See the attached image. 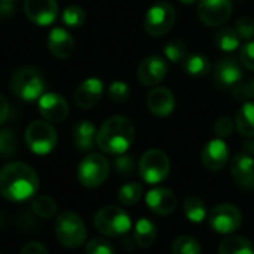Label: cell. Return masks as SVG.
I'll list each match as a JSON object with an SVG mask.
<instances>
[{
	"label": "cell",
	"instance_id": "obj_43",
	"mask_svg": "<svg viewBox=\"0 0 254 254\" xmlns=\"http://www.w3.org/2000/svg\"><path fill=\"white\" fill-rule=\"evenodd\" d=\"M7 118H9V104L7 100L0 94V125H3Z\"/></svg>",
	"mask_w": 254,
	"mask_h": 254
},
{
	"label": "cell",
	"instance_id": "obj_28",
	"mask_svg": "<svg viewBox=\"0 0 254 254\" xmlns=\"http://www.w3.org/2000/svg\"><path fill=\"white\" fill-rule=\"evenodd\" d=\"M240 43H241V39H240L238 33L235 31V28L223 27L216 34V45L225 52L235 51L237 48H240Z\"/></svg>",
	"mask_w": 254,
	"mask_h": 254
},
{
	"label": "cell",
	"instance_id": "obj_19",
	"mask_svg": "<svg viewBox=\"0 0 254 254\" xmlns=\"http://www.w3.org/2000/svg\"><path fill=\"white\" fill-rule=\"evenodd\" d=\"M146 204L156 216H168L176 211L177 198L174 192L167 188H155L147 192Z\"/></svg>",
	"mask_w": 254,
	"mask_h": 254
},
{
	"label": "cell",
	"instance_id": "obj_6",
	"mask_svg": "<svg viewBox=\"0 0 254 254\" xmlns=\"http://www.w3.org/2000/svg\"><path fill=\"white\" fill-rule=\"evenodd\" d=\"M25 144L27 147L39 156L51 153L57 143H58V134L51 122L46 121H34L31 122L25 129Z\"/></svg>",
	"mask_w": 254,
	"mask_h": 254
},
{
	"label": "cell",
	"instance_id": "obj_22",
	"mask_svg": "<svg viewBox=\"0 0 254 254\" xmlns=\"http://www.w3.org/2000/svg\"><path fill=\"white\" fill-rule=\"evenodd\" d=\"M73 140L80 152H88L97 144V129L92 122L82 121L77 122L73 128Z\"/></svg>",
	"mask_w": 254,
	"mask_h": 254
},
{
	"label": "cell",
	"instance_id": "obj_45",
	"mask_svg": "<svg viewBox=\"0 0 254 254\" xmlns=\"http://www.w3.org/2000/svg\"><path fill=\"white\" fill-rule=\"evenodd\" d=\"M180 3H183V4H193V3H196L198 0H179Z\"/></svg>",
	"mask_w": 254,
	"mask_h": 254
},
{
	"label": "cell",
	"instance_id": "obj_35",
	"mask_svg": "<svg viewBox=\"0 0 254 254\" xmlns=\"http://www.w3.org/2000/svg\"><path fill=\"white\" fill-rule=\"evenodd\" d=\"M131 89L129 86L122 80H115L107 88V95L113 103H125L129 98Z\"/></svg>",
	"mask_w": 254,
	"mask_h": 254
},
{
	"label": "cell",
	"instance_id": "obj_33",
	"mask_svg": "<svg viewBox=\"0 0 254 254\" xmlns=\"http://www.w3.org/2000/svg\"><path fill=\"white\" fill-rule=\"evenodd\" d=\"M165 57L168 61L171 63H183V60L186 58L188 55V46H186V42H183L182 39H174L171 42H168L165 45Z\"/></svg>",
	"mask_w": 254,
	"mask_h": 254
},
{
	"label": "cell",
	"instance_id": "obj_39",
	"mask_svg": "<svg viewBox=\"0 0 254 254\" xmlns=\"http://www.w3.org/2000/svg\"><path fill=\"white\" fill-rule=\"evenodd\" d=\"M235 31L238 33L240 39L249 40L254 36V19L249 18V16H243L237 21L235 25Z\"/></svg>",
	"mask_w": 254,
	"mask_h": 254
},
{
	"label": "cell",
	"instance_id": "obj_42",
	"mask_svg": "<svg viewBox=\"0 0 254 254\" xmlns=\"http://www.w3.org/2000/svg\"><path fill=\"white\" fill-rule=\"evenodd\" d=\"M19 254H48L46 247L39 243V241H31V243H27L22 249Z\"/></svg>",
	"mask_w": 254,
	"mask_h": 254
},
{
	"label": "cell",
	"instance_id": "obj_18",
	"mask_svg": "<svg viewBox=\"0 0 254 254\" xmlns=\"http://www.w3.org/2000/svg\"><path fill=\"white\" fill-rule=\"evenodd\" d=\"M231 176L234 182L243 189L254 188V161L252 155L243 152L231 161Z\"/></svg>",
	"mask_w": 254,
	"mask_h": 254
},
{
	"label": "cell",
	"instance_id": "obj_32",
	"mask_svg": "<svg viewBox=\"0 0 254 254\" xmlns=\"http://www.w3.org/2000/svg\"><path fill=\"white\" fill-rule=\"evenodd\" d=\"M171 252L173 254H202L198 240H195L193 237H189V235L179 237L173 243Z\"/></svg>",
	"mask_w": 254,
	"mask_h": 254
},
{
	"label": "cell",
	"instance_id": "obj_21",
	"mask_svg": "<svg viewBox=\"0 0 254 254\" xmlns=\"http://www.w3.org/2000/svg\"><path fill=\"white\" fill-rule=\"evenodd\" d=\"M48 49L55 58L65 60L74 51V39L65 28L55 27L48 34Z\"/></svg>",
	"mask_w": 254,
	"mask_h": 254
},
{
	"label": "cell",
	"instance_id": "obj_37",
	"mask_svg": "<svg viewBox=\"0 0 254 254\" xmlns=\"http://www.w3.org/2000/svg\"><path fill=\"white\" fill-rule=\"evenodd\" d=\"M113 165H115L116 173H119L121 176H132L134 171H135L134 156L127 155V153L118 155V158L115 159V164Z\"/></svg>",
	"mask_w": 254,
	"mask_h": 254
},
{
	"label": "cell",
	"instance_id": "obj_26",
	"mask_svg": "<svg viewBox=\"0 0 254 254\" xmlns=\"http://www.w3.org/2000/svg\"><path fill=\"white\" fill-rule=\"evenodd\" d=\"M156 235H158L156 226L149 219H140L135 223V228H134V240H135V243H137L138 247L149 249L155 243Z\"/></svg>",
	"mask_w": 254,
	"mask_h": 254
},
{
	"label": "cell",
	"instance_id": "obj_41",
	"mask_svg": "<svg viewBox=\"0 0 254 254\" xmlns=\"http://www.w3.org/2000/svg\"><path fill=\"white\" fill-rule=\"evenodd\" d=\"M240 58H241V64L246 68L254 71V42H250L241 48Z\"/></svg>",
	"mask_w": 254,
	"mask_h": 254
},
{
	"label": "cell",
	"instance_id": "obj_27",
	"mask_svg": "<svg viewBox=\"0 0 254 254\" xmlns=\"http://www.w3.org/2000/svg\"><path fill=\"white\" fill-rule=\"evenodd\" d=\"M183 211L192 223H201L207 217V207L198 196H186L183 201Z\"/></svg>",
	"mask_w": 254,
	"mask_h": 254
},
{
	"label": "cell",
	"instance_id": "obj_9",
	"mask_svg": "<svg viewBox=\"0 0 254 254\" xmlns=\"http://www.w3.org/2000/svg\"><path fill=\"white\" fill-rule=\"evenodd\" d=\"M110 173L109 161L100 153H91L77 167V180L83 188L94 189L101 186Z\"/></svg>",
	"mask_w": 254,
	"mask_h": 254
},
{
	"label": "cell",
	"instance_id": "obj_24",
	"mask_svg": "<svg viewBox=\"0 0 254 254\" xmlns=\"http://www.w3.org/2000/svg\"><path fill=\"white\" fill-rule=\"evenodd\" d=\"M235 127L238 132L247 138L254 137V101L244 103L235 118Z\"/></svg>",
	"mask_w": 254,
	"mask_h": 254
},
{
	"label": "cell",
	"instance_id": "obj_3",
	"mask_svg": "<svg viewBox=\"0 0 254 254\" xmlns=\"http://www.w3.org/2000/svg\"><path fill=\"white\" fill-rule=\"evenodd\" d=\"M10 89L22 101H36L45 94L46 82L37 68L19 67L10 77Z\"/></svg>",
	"mask_w": 254,
	"mask_h": 254
},
{
	"label": "cell",
	"instance_id": "obj_7",
	"mask_svg": "<svg viewBox=\"0 0 254 254\" xmlns=\"http://www.w3.org/2000/svg\"><path fill=\"white\" fill-rule=\"evenodd\" d=\"M170 159L165 152L159 149H150L143 153L138 161V174L149 185H156L165 180L170 174Z\"/></svg>",
	"mask_w": 254,
	"mask_h": 254
},
{
	"label": "cell",
	"instance_id": "obj_12",
	"mask_svg": "<svg viewBox=\"0 0 254 254\" xmlns=\"http://www.w3.org/2000/svg\"><path fill=\"white\" fill-rule=\"evenodd\" d=\"M24 12L36 25L48 27L57 21L60 7L57 0H24Z\"/></svg>",
	"mask_w": 254,
	"mask_h": 254
},
{
	"label": "cell",
	"instance_id": "obj_38",
	"mask_svg": "<svg viewBox=\"0 0 254 254\" xmlns=\"http://www.w3.org/2000/svg\"><path fill=\"white\" fill-rule=\"evenodd\" d=\"M86 254H115L113 246L104 238H92L85 247Z\"/></svg>",
	"mask_w": 254,
	"mask_h": 254
},
{
	"label": "cell",
	"instance_id": "obj_40",
	"mask_svg": "<svg viewBox=\"0 0 254 254\" xmlns=\"http://www.w3.org/2000/svg\"><path fill=\"white\" fill-rule=\"evenodd\" d=\"M234 131V122L231 118L228 116H222L216 121L214 124V132L217 135V138H228Z\"/></svg>",
	"mask_w": 254,
	"mask_h": 254
},
{
	"label": "cell",
	"instance_id": "obj_4",
	"mask_svg": "<svg viewBox=\"0 0 254 254\" xmlns=\"http://www.w3.org/2000/svg\"><path fill=\"white\" fill-rule=\"evenodd\" d=\"M95 229L106 237H122L131 229V219L128 213L116 205H107L97 211L94 217Z\"/></svg>",
	"mask_w": 254,
	"mask_h": 254
},
{
	"label": "cell",
	"instance_id": "obj_25",
	"mask_svg": "<svg viewBox=\"0 0 254 254\" xmlns=\"http://www.w3.org/2000/svg\"><path fill=\"white\" fill-rule=\"evenodd\" d=\"M219 254H254V247L246 237L231 235L220 243Z\"/></svg>",
	"mask_w": 254,
	"mask_h": 254
},
{
	"label": "cell",
	"instance_id": "obj_23",
	"mask_svg": "<svg viewBox=\"0 0 254 254\" xmlns=\"http://www.w3.org/2000/svg\"><path fill=\"white\" fill-rule=\"evenodd\" d=\"M182 65L183 70L193 77H202L211 71V63L202 54H188Z\"/></svg>",
	"mask_w": 254,
	"mask_h": 254
},
{
	"label": "cell",
	"instance_id": "obj_13",
	"mask_svg": "<svg viewBox=\"0 0 254 254\" xmlns=\"http://www.w3.org/2000/svg\"><path fill=\"white\" fill-rule=\"evenodd\" d=\"M37 101L39 112L46 122L60 124L68 115V104L65 98L57 92H45Z\"/></svg>",
	"mask_w": 254,
	"mask_h": 254
},
{
	"label": "cell",
	"instance_id": "obj_30",
	"mask_svg": "<svg viewBox=\"0 0 254 254\" xmlns=\"http://www.w3.org/2000/svg\"><path fill=\"white\" fill-rule=\"evenodd\" d=\"M61 21L65 27L70 28H77L82 27L86 21V13L83 10V7L77 6V4H71L67 6L63 13H61Z\"/></svg>",
	"mask_w": 254,
	"mask_h": 254
},
{
	"label": "cell",
	"instance_id": "obj_31",
	"mask_svg": "<svg viewBox=\"0 0 254 254\" xmlns=\"http://www.w3.org/2000/svg\"><path fill=\"white\" fill-rule=\"evenodd\" d=\"M141 196H143V186L135 182L124 185L118 192V199L124 205H134L140 201Z\"/></svg>",
	"mask_w": 254,
	"mask_h": 254
},
{
	"label": "cell",
	"instance_id": "obj_2",
	"mask_svg": "<svg viewBox=\"0 0 254 254\" xmlns=\"http://www.w3.org/2000/svg\"><path fill=\"white\" fill-rule=\"evenodd\" d=\"M135 127L127 116H110L97 131V146L109 155H122L132 146Z\"/></svg>",
	"mask_w": 254,
	"mask_h": 254
},
{
	"label": "cell",
	"instance_id": "obj_8",
	"mask_svg": "<svg viewBox=\"0 0 254 254\" xmlns=\"http://www.w3.org/2000/svg\"><path fill=\"white\" fill-rule=\"evenodd\" d=\"M176 22V7L167 1L159 0L149 7L144 16V30L153 37L167 34Z\"/></svg>",
	"mask_w": 254,
	"mask_h": 254
},
{
	"label": "cell",
	"instance_id": "obj_46",
	"mask_svg": "<svg viewBox=\"0 0 254 254\" xmlns=\"http://www.w3.org/2000/svg\"><path fill=\"white\" fill-rule=\"evenodd\" d=\"M0 1H7V3H15V1H18V0H0Z\"/></svg>",
	"mask_w": 254,
	"mask_h": 254
},
{
	"label": "cell",
	"instance_id": "obj_14",
	"mask_svg": "<svg viewBox=\"0 0 254 254\" xmlns=\"http://www.w3.org/2000/svg\"><path fill=\"white\" fill-rule=\"evenodd\" d=\"M104 94V83L98 77H88L85 79L74 91L73 100L74 104L83 110L92 109L98 104Z\"/></svg>",
	"mask_w": 254,
	"mask_h": 254
},
{
	"label": "cell",
	"instance_id": "obj_5",
	"mask_svg": "<svg viewBox=\"0 0 254 254\" xmlns=\"http://www.w3.org/2000/svg\"><path fill=\"white\" fill-rule=\"evenodd\" d=\"M86 226L73 211H63L55 222L57 240L65 249H77L86 240Z\"/></svg>",
	"mask_w": 254,
	"mask_h": 254
},
{
	"label": "cell",
	"instance_id": "obj_36",
	"mask_svg": "<svg viewBox=\"0 0 254 254\" xmlns=\"http://www.w3.org/2000/svg\"><path fill=\"white\" fill-rule=\"evenodd\" d=\"M232 95L237 101H254V79L249 82H240L232 89Z\"/></svg>",
	"mask_w": 254,
	"mask_h": 254
},
{
	"label": "cell",
	"instance_id": "obj_44",
	"mask_svg": "<svg viewBox=\"0 0 254 254\" xmlns=\"http://www.w3.org/2000/svg\"><path fill=\"white\" fill-rule=\"evenodd\" d=\"M244 152L249 155L254 153V140H249L247 143H244Z\"/></svg>",
	"mask_w": 254,
	"mask_h": 254
},
{
	"label": "cell",
	"instance_id": "obj_20",
	"mask_svg": "<svg viewBox=\"0 0 254 254\" xmlns=\"http://www.w3.org/2000/svg\"><path fill=\"white\" fill-rule=\"evenodd\" d=\"M147 107L149 110L159 118H167L173 113L176 107L174 94L164 86H158L152 89L147 95Z\"/></svg>",
	"mask_w": 254,
	"mask_h": 254
},
{
	"label": "cell",
	"instance_id": "obj_10",
	"mask_svg": "<svg viewBox=\"0 0 254 254\" xmlns=\"http://www.w3.org/2000/svg\"><path fill=\"white\" fill-rule=\"evenodd\" d=\"M243 223V214L234 204H219L208 214V225L220 235L237 232Z\"/></svg>",
	"mask_w": 254,
	"mask_h": 254
},
{
	"label": "cell",
	"instance_id": "obj_11",
	"mask_svg": "<svg viewBox=\"0 0 254 254\" xmlns=\"http://www.w3.org/2000/svg\"><path fill=\"white\" fill-rule=\"evenodd\" d=\"M232 15L231 0H199L198 16L208 27L225 24Z\"/></svg>",
	"mask_w": 254,
	"mask_h": 254
},
{
	"label": "cell",
	"instance_id": "obj_17",
	"mask_svg": "<svg viewBox=\"0 0 254 254\" xmlns=\"http://www.w3.org/2000/svg\"><path fill=\"white\" fill-rule=\"evenodd\" d=\"M213 76L217 86L234 88L240 82H243L244 73L240 63L235 58H222L220 61H217Z\"/></svg>",
	"mask_w": 254,
	"mask_h": 254
},
{
	"label": "cell",
	"instance_id": "obj_1",
	"mask_svg": "<svg viewBox=\"0 0 254 254\" xmlns=\"http://www.w3.org/2000/svg\"><path fill=\"white\" fill-rule=\"evenodd\" d=\"M39 189L36 171L24 162H10L0 170V195L4 199L21 202L31 198Z\"/></svg>",
	"mask_w": 254,
	"mask_h": 254
},
{
	"label": "cell",
	"instance_id": "obj_16",
	"mask_svg": "<svg viewBox=\"0 0 254 254\" xmlns=\"http://www.w3.org/2000/svg\"><path fill=\"white\" fill-rule=\"evenodd\" d=\"M202 165L210 171H220L229 162V147L222 138L210 140L201 153Z\"/></svg>",
	"mask_w": 254,
	"mask_h": 254
},
{
	"label": "cell",
	"instance_id": "obj_34",
	"mask_svg": "<svg viewBox=\"0 0 254 254\" xmlns=\"http://www.w3.org/2000/svg\"><path fill=\"white\" fill-rule=\"evenodd\" d=\"M16 153V137L10 129H0V159H7Z\"/></svg>",
	"mask_w": 254,
	"mask_h": 254
},
{
	"label": "cell",
	"instance_id": "obj_29",
	"mask_svg": "<svg viewBox=\"0 0 254 254\" xmlns=\"http://www.w3.org/2000/svg\"><path fill=\"white\" fill-rule=\"evenodd\" d=\"M31 208L34 211V214L37 217H40V219H51L57 213L55 201L51 196H46V195L36 196L34 201L31 202Z\"/></svg>",
	"mask_w": 254,
	"mask_h": 254
},
{
	"label": "cell",
	"instance_id": "obj_15",
	"mask_svg": "<svg viewBox=\"0 0 254 254\" xmlns=\"http://www.w3.org/2000/svg\"><path fill=\"white\" fill-rule=\"evenodd\" d=\"M167 71H168L167 61L158 55H152L140 63L137 68V79L146 86H155L164 80Z\"/></svg>",
	"mask_w": 254,
	"mask_h": 254
}]
</instances>
